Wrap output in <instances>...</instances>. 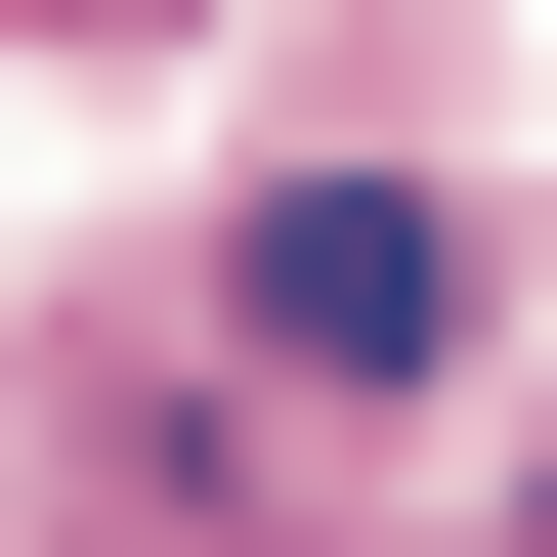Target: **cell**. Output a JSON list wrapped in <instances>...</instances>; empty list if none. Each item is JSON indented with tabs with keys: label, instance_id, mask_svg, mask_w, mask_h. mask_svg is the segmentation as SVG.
I'll use <instances>...</instances> for the list:
<instances>
[{
	"label": "cell",
	"instance_id": "1",
	"mask_svg": "<svg viewBox=\"0 0 557 557\" xmlns=\"http://www.w3.org/2000/svg\"><path fill=\"white\" fill-rule=\"evenodd\" d=\"M214 300H258V386H429V344H472V214H429V172H258Z\"/></svg>",
	"mask_w": 557,
	"mask_h": 557
},
{
	"label": "cell",
	"instance_id": "2",
	"mask_svg": "<svg viewBox=\"0 0 557 557\" xmlns=\"http://www.w3.org/2000/svg\"><path fill=\"white\" fill-rule=\"evenodd\" d=\"M0 44H172V0H0Z\"/></svg>",
	"mask_w": 557,
	"mask_h": 557
}]
</instances>
